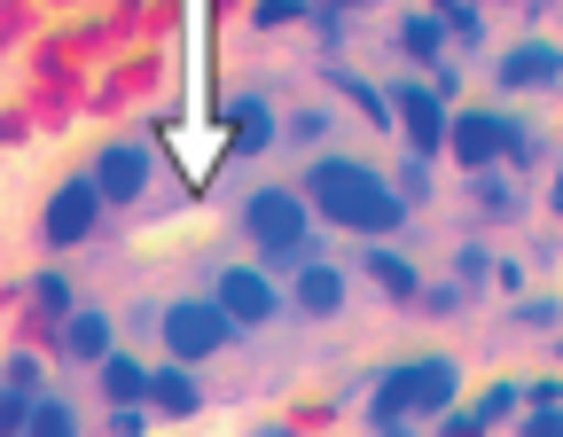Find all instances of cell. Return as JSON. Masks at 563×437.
Listing matches in <instances>:
<instances>
[{
  "label": "cell",
  "instance_id": "obj_24",
  "mask_svg": "<svg viewBox=\"0 0 563 437\" xmlns=\"http://www.w3.org/2000/svg\"><path fill=\"white\" fill-rule=\"evenodd\" d=\"M0 383L9 391H47V351H9L0 359Z\"/></svg>",
  "mask_w": 563,
  "mask_h": 437
},
{
  "label": "cell",
  "instance_id": "obj_19",
  "mask_svg": "<svg viewBox=\"0 0 563 437\" xmlns=\"http://www.w3.org/2000/svg\"><path fill=\"white\" fill-rule=\"evenodd\" d=\"M321 87H329V94H344V102L361 110V117H368L376 133H391V110H384V87H376V79H361V70H344V63H329V70H321Z\"/></svg>",
  "mask_w": 563,
  "mask_h": 437
},
{
  "label": "cell",
  "instance_id": "obj_9",
  "mask_svg": "<svg viewBox=\"0 0 563 437\" xmlns=\"http://www.w3.org/2000/svg\"><path fill=\"white\" fill-rule=\"evenodd\" d=\"M47 351L63 359V368H95V359L118 351V313H102V305L79 298L63 321H47Z\"/></svg>",
  "mask_w": 563,
  "mask_h": 437
},
{
  "label": "cell",
  "instance_id": "obj_2",
  "mask_svg": "<svg viewBox=\"0 0 563 437\" xmlns=\"http://www.w3.org/2000/svg\"><path fill=\"white\" fill-rule=\"evenodd\" d=\"M446 406H462V359L454 351H415V359H391L384 376H368V429H391V422H439Z\"/></svg>",
  "mask_w": 563,
  "mask_h": 437
},
{
  "label": "cell",
  "instance_id": "obj_31",
  "mask_svg": "<svg viewBox=\"0 0 563 437\" xmlns=\"http://www.w3.org/2000/svg\"><path fill=\"white\" fill-rule=\"evenodd\" d=\"M110 437H150V406H110Z\"/></svg>",
  "mask_w": 563,
  "mask_h": 437
},
{
  "label": "cell",
  "instance_id": "obj_3",
  "mask_svg": "<svg viewBox=\"0 0 563 437\" xmlns=\"http://www.w3.org/2000/svg\"><path fill=\"white\" fill-rule=\"evenodd\" d=\"M235 227H243V243L258 250L251 266H266V273H290V266L313 258V211H306V195H298L290 180H258V188L235 203Z\"/></svg>",
  "mask_w": 563,
  "mask_h": 437
},
{
  "label": "cell",
  "instance_id": "obj_37",
  "mask_svg": "<svg viewBox=\"0 0 563 437\" xmlns=\"http://www.w3.org/2000/svg\"><path fill=\"white\" fill-rule=\"evenodd\" d=\"M251 437H306V429H290V422H258Z\"/></svg>",
  "mask_w": 563,
  "mask_h": 437
},
{
  "label": "cell",
  "instance_id": "obj_6",
  "mask_svg": "<svg viewBox=\"0 0 563 437\" xmlns=\"http://www.w3.org/2000/svg\"><path fill=\"white\" fill-rule=\"evenodd\" d=\"M384 110H391V133L407 141L399 157H422V165H439L446 157V94L431 87V79H391L384 87Z\"/></svg>",
  "mask_w": 563,
  "mask_h": 437
},
{
  "label": "cell",
  "instance_id": "obj_25",
  "mask_svg": "<svg viewBox=\"0 0 563 437\" xmlns=\"http://www.w3.org/2000/svg\"><path fill=\"white\" fill-rule=\"evenodd\" d=\"M321 133H336L329 110H290V117H282V141H290V149H306V157L321 149Z\"/></svg>",
  "mask_w": 563,
  "mask_h": 437
},
{
  "label": "cell",
  "instance_id": "obj_30",
  "mask_svg": "<svg viewBox=\"0 0 563 437\" xmlns=\"http://www.w3.org/2000/svg\"><path fill=\"white\" fill-rule=\"evenodd\" d=\"M517 437H563V406H525L517 414Z\"/></svg>",
  "mask_w": 563,
  "mask_h": 437
},
{
  "label": "cell",
  "instance_id": "obj_12",
  "mask_svg": "<svg viewBox=\"0 0 563 437\" xmlns=\"http://www.w3.org/2000/svg\"><path fill=\"white\" fill-rule=\"evenodd\" d=\"M344 298H352V273L329 266V258L290 266V289H282V305H290L298 321H344Z\"/></svg>",
  "mask_w": 563,
  "mask_h": 437
},
{
  "label": "cell",
  "instance_id": "obj_27",
  "mask_svg": "<svg viewBox=\"0 0 563 437\" xmlns=\"http://www.w3.org/2000/svg\"><path fill=\"white\" fill-rule=\"evenodd\" d=\"M517 328H532V336H555L563 328V305L555 298H517V313H509Z\"/></svg>",
  "mask_w": 563,
  "mask_h": 437
},
{
  "label": "cell",
  "instance_id": "obj_26",
  "mask_svg": "<svg viewBox=\"0 0 563 437\" xmlns=\"http://www.w3.org/2000/svg\"><path fill=\"white\" fill-rule=\"evenodd\" d=\"M477 281H493V243H462L454 250V289H477Z\"/></svg>",
  "mask_w": 563,
  "mask_h": 437
},
{
  "label": "cell",
  "instance_id": "obj_39",
  "mask_svg": "<svg viewBox=\"0 0 563 437\" xmlns=\"http://www.w3.org/2000/svg\"><path fill=\"white\" fill-rule=\"evenodd\" d=\"M555 359H563V328H555Z\"/></svg>",
  "mask_w": 563,
  "mask_h": 437
},
{
  "label": "cell",
  "instance_id": "obj_1",
  "mask_svg": "<svg viewBox=\"0 0 563 437\" xmlns=\"http://www.w3.org/2000/svg\"><path fill=\"white\" fill-rule=\"evenodd\" d=\"M313 211V227H336V235H361V243H399L407 227V203L391 195L384 165L368 157H344V149H313L306 172L290 180Z\"/></svg>",
  "mask_w": 563,
  "mask_h": 437
},
{
  "label": "cell",
  "instance_id": "obj_22",
  "mask_svg": "<svg viewBox=\"0 0 563 437\" xmlns=\"http://www.w3.org/2000/svg\"><path fill=\"white\" fill-rule=\"evenodd\" d=\"M384 180H391V195H399L407 211H422V203H431V195H439V172H431V165H422V157H399V165H391Z\"/></svg>",
  "mask_w": 563,
  "mask_h": 437
},
{
  "label": "cell",
  "instance_id": "obj_34",
  "mask_svg": "<svg viewBox=\"0 0 563 437\" xmlns=\"http://www.w3.org/2000/svg\"><path fill=\"white\" fill-rule=\"evenodd\" d=\"M415 305H431V313H454V305H462V289H454V281H446V289H439V281H422V298H415Z\"/></svg>",
  "mask_w": 563,
  "mask_h": 437
},
{
  "label": "cell",
  "instance_id": "obj_21",
  "mask_svg": "<svg viewBox=\"0 0 563 437\" xmlns=\"http://www.w3.org/2000/svg\"><path fill=\"white\" fill-rule=\"evenodd\" d=\"M16 298H32V305H40L47 321H63L70 305H79V289H70V273H63V266H40V273H32V281L16 289Z\"/></svg>",
  "mask_w": 563,
  "mask_h": 437
},
{
  "label": "cell",
  "instance_id": "obj_38",
  "mask_svg": "<svg viewBox=\"0 0 563 437\" xmlns=\"http://www.w3.org/2000/svg\"><path fill=\"white\" fill-rule=\"evenodd\" d=\"M540 9H555V0H532V16H540Z\"/></svg>",
  "mask_w": 563,
  "mask_h": 437
},
{
  "label": "cell",
  "instance_id": "obj_15",
  "mask_svg": "<svg viewBox=\"0 0 563 437\" xmlns=\"http://www.w3.org/2000/svg\"><path fill=\"white\" fill-rule=\"evenodd\" d=\"M361 281L376 289V298H391V305H415L422 298V266L399 243H361Z\"/></svg>",
  "mask_w": 563,
  "mask_h": 437
},
{
  "label": "cell",
  "instance_id": "obj_17",
  "mask_svg": "<svg viewBox=\"0 0 563 437\" xmlns=\"http://www.w3.org/2000/svg\"><path fill=\"white\" fill-rule=\"evenodd\" d=\"M391 47L415 63V79H431V70L446 63V24L431 16V9H415V16H399V32H391Z\"/></svg>",
  "mask_w": 563,
  "mask_h": 437
},
{
  "label": "cell",
  "instance_id": "obj_36",
  "mask_svg": "<svg viewBox=\"0 0 563 437\" xmlns=\"http://www.w3.org/2000/svg\"><path fill=\"white\" fill-rule=\"evenodd\" d=\"M548 211H555V218H563V165H555V172H548Z\"/></svg>",
  "mask_w": 563,
  "mask_h": 437
},
{
  "label": "cell",
  "instance_id": "obj_29",
  "mask_svg": "<svg viewBox=\"0 0 563 437\" xmlns=\"http://www.w3.org/2000/svg\"><path fill=\"white\" fill-rule=\"evenodd\" d=\"M32 399H40V391H9V383H0V437H16V429H24Z\"/></svg>",
  "mask_w": 563,
  "mask_h": 437
},
{
  "label": "cell",
  "instance_id": "obj_4",
  "mask_svg": "<svg viewBox=\"0 0 563 437\" xmlns=\"http://www.w3.org/2000/svg\"><path fill=\"white\" fill-rule=\"evenodd\" d=\"M517 141H525V125H517L501 102H454V110H446V157H454L462 172L509 165V157H517Z\"/></svg>",
  "mask_w": 563,
  "mask_h": 437
},
{
  "label": "cell",
  "instance_id": "obj_14",
  "mask_svg": "<svg viewBox=\"0 0 563 437\" xmlns=\"http://www.w3.org/2000/svg\"><path fill=\"white\" fill-rule=\"evenodd\" d=\"M220 133L235 141L243 157H258V149H282V110H274L266 94H228V110H220Z\"/></svg>",
  "mask_w": 563,
  "mask_h": 437
},
{
  "label": "cell",
  "instance_id": "obj_10",
  "mask_svg": "<svg viewBox=\"0 0 563 437\" xmlns=\"http://www.w3.org/2000/svg\"><path fill=\"white\" fill-rule=\"evenodd\" d=\"M87 180H95V195L102 203H141L150 195V180H157V157H150V141H110V149L87 165Z\"/></svg>",
  "mask_w": 563,
  "mask_h": 437
},
{
  "label": "cell",
  "instance_id": "obj_8",
  "mask_svg": "<svg viewBox=\"0 0 563 437\" xmlns=\"http://www.w3.org/2000/svg\"><path fill=\"white\" fill-rule=\"evenodd\" d=\"M102 195H95V180L87 172H70L63 188H47V203H40V243L63 258V250H79V243H95L102 235Z\"/></svg>",
  "mask_w": 563,
  "mask_h": 437
},
{
  "label": "cell",
  "instance_id": "obj_35",
  "mask_svg": "<svg viewBox=\"0 0 563 437\" xmlns=\"http://www.w3.org/2000/svg\"><path fill=\"white\" fill-rule=\"evenodd\" d=\"M306 9H329V16H352V9H376V0H306Z\"/></svg>",
  "mask_w": 563,
  "mask_h": 437
},
{
  "label": "cell",
  "instance_id": "obj_32",
  "mask_svg": "<svg viewBox=\"0 0 563 437\" xmlns=\"http://www.w3.org/2000/svg\"><path fill=\"white\" fill-rule=\"evenodd\" d=\"M493 289H501V298H525V266L517 258H493Z\"/></svg>",
  "mask_w": 563,
  "mask_h": 437
},
{
  "label": "cell",
  "instance_id": "obj_40",
  "mask_svg": "<svg viewBox=\"0 0 563 437\" xmlns=\"http://www.w3.org/2000/svg\"><path fill=\"white\" fill-rule=\"evenodd\" d=\"M431 9H454V0H431Z\"/></svg>",
  "mask_w": 563,
  "mask_h": 437
},
{
  "label": "cell",
  "instance_id": "obj_16",
  "mask_svg": "<svg viewBox=\"0 0 563 437\" xmlns=\"http://www.w3.org/2000/svg\"><path fill=\"white\" fill-rule=\"evenodd\" d=\"M462 195H470V211L485 218V227H517V218H525V188H517V172H509V165H493V172H462Z\"/></svg>",
  "mask_w": 563,
  "mask_h": 437
},
{
  "label": "cell",
  "instance_id": "obj_18",
  "mask_svg": "<svg viewBox=\"0 0 563 437\" xmlns=\"http://www.w3.org/2000/svg\"><path fill=\"white\" fill-rule=\"evenodd\" d=\"M95 391H102V406H141V391H150V359H133L118 344L110 359H95Z\"/></svg>",
  "mask_w": 563,
  "mask_h": 437
},
{
  "label": "cell",
  "instance_id": "obj_11",
  "mask_svg": "<svg viewBox=\"0 0 563 437\" xmlns=\"http://www.w3.org/2000/svg\"><path fill=\"white\" fill-rule=\"evenodd\" d=\"M493 79H501V94H548V87H563V40H509L501 55H493Z\"/></svg>",
  "mask_w": 563,
  "mask_h": 437
},
{
  "label": "cell",
  "instance_id": "obj_20",
  "mask_svg": "<svg viewBox=\"0 0 563 437\" xmlns=\"http://www.w3.org/2000/svg\"><path fill=\"white\" fill-rule=\"evenodd\" d=\"M16 437H79V406H70V391H55V383H47V391L32 399V414H24V429H16Z\"/></svg>",
  "mask_w": 563,
  "mask_h": 437
},
{
  "label": "cell",
  "instance_id": "obj_28",
  "mask_svg": "<svg viewBox=\"0 0 563 437\" xmlns=\"http://www.w3.org/2000/svg\"><path fill=\"white\" fill-rule=\"evenodd\" d=\"M251 24H258V32H290V24H306V0H258Z\"/></svg>",
  "mask_w": 563,
  "mask_h": 437
},
{
  "label": "cell",
  "instance_id": "obj_23",
  "mask_svg": "<svg viewBox=\"0 0 563 437\" xmlns=\"http://www.w3.org/2000/svg\"><path fill=\"white\" fill-rule=\"evenodd\" d=\"M462 406H470V422H477V429H493V422H517V414H525L517 383H485V391H477V399H462Z\"/></svg>",
  "mask_w": 563,
  "mask_h": 437
},
{
  "label": "cell",
  "instance_id": "obj_7",
  "mask_svg": "<svg viewBox=\"0 0 563 437\" xmlns=\"http://www.w3.org/2000/svg\"><path fill=\"white\" fill-rule=\"evenodd\" d=\"M203 298H211V305H220V313L235 321V336H258V328H274V321H290V305H282V281H274L266 266H251V258L220 266Z\"/></svg>",
  "mask_w": 563,
  "mask_h": 437
},
{
  "label": "cell",
  "instance_id": "obj_5",
  "mask_svg": "<svg viewBox=\"0 0 563 437\" xmlns=\"http://www.w3.org/2000/svg\"><path fill=\"white\" fill-rule=\"evenodd\" d=\"M157 336H165V359H180V368H203V359L235 351V321L211 305V298H165L157 305Z\"/></svg>",
  "mask_w": 563,
  "mask_h": 437
},
{
  "label": "cell",
  "instance_id": "obj_33",
  "mask_svg": "<svg viewBox=\"0 0 563 437\" xmlns=\"http://www.w3.org/2000/svg\"><path fill=\"white\" fill-rule=\"evenodd\" d=\"M517 399H525V406H563V376H540V383H525Z\"/></svg>",
  "mask_w": 563,
  "mask_h": 437
},
{
  "label": "cell",
  "instance_id": "obj_13",
  "mask_svg": "<svg viewBox=\"0 0 563 437\" xmlns=\"http://www.w3.org/2000/svg\"><path fill=\"white\" fill-rule=\"evenodd\" d=\"M141 406H150V422H196V414H203V383H196V368H180V359H157V368H150V391H141Z\"/></svg>",
  "mask_w": 563,
  "mask_h": 437
}]
</instances>
